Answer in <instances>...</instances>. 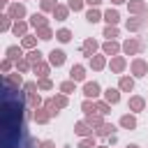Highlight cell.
Here are the masks:
<instances>
[{"label": "cell", "mask_w": 148, "mask_h": 148, "mask_svg": "<svg viewBox=\"0 0 148 148\" xmlns=\"http://www.w3.org/2000/svg\"><path fill=\"white\" fill-rule=\"evenodd\" d=\"M65 60H67V53H65L62 49H53V51H49V62H51L53 67H62Z\"/></svg>", "instance_id": "obj_8"}, {"label": "cell", "mask_w": 148, "mask_h": 148, "mask_svg": "<svg viewBox=\"0 0 148 148\" xmlns=\"http://www.w3.org/2000/svg\"><path fill=\"white\" fill-rule=\"evenodd\" d=\"M88 60H90V67H92L95 72H102V69L106 67V56H104V53H102V56H99V53H95V56H92V58H88Z\"/></svg>", "instance_id": "obj_19"}, {"label": "cell", "mask_w": 148, "mask_h": 148, "mask_svg": "<svg viewBox=\"0 0 148 148\" xmlns=\"http://www.w3.org/2000/svg\"><path fill=\"white\" fill-rule=\"evenodd\" d=\"M104 21H106V25H118L120 23V14H118V9H106L104 12Z\"/></svg>", "instance_id": "obj_25"}, {"label": "cell", "mask_w": 148, "mask_h": 148, "mask_svg": "<svg viewBox=\"0 0 148 148\" xmlns=\"http://www.w3.org/2000/svg\"><path fill=\"white\" fill-rule=\"evenodd\" d=\"M102 18H104V14H99V9H97V7H90V9L86 12V21H88V23H92V25H95V23H99Z\"/></svg>", "instance_id": "obj_26"}, {"label": "cell", "mask_w": 148, "mask_h": 148, "mask_svg": "<svg viewBox=\"0 0 148 148\" xmlns=\"http://www.w3.org/2000/svg\"><path fill=\"white\" fill-rule=\"evenodd\" d=\"M120 51H123V46H120L116 39H106V42L102 44V53H104V56H111V58H113V56H118Z\"/></svg>", "instance_id": "obj_9"}, {"label": "cell", "mask_w": 148, "mask_h": 148, "mask_svg": "<svg viewBox=\"0 0 148 148\" xmlns=\"http://www.w3.org/2000/svg\"><path fill=\"white\" fill-rule=\"evenodd\" d=\"M118 88H120V92H132V90H134V79H132V76H125V74H120Z\"/></svg>", "instance_id": "obj_22"}, {"label": "cell", "mask_w": 148, "mask_h": 148, "mask_svg": "<svg viewBox=\"0 0 148 148\" xmlns=\"http://www.w3.org/2000/svg\"><path fill=\"white\" fill-rule=\"evenodd\" d=\"M127 109H130V111H134V113H139V111H143V109H146V99H143L141 95H132V97H130V102H127Z\"/></svg>", "instance_id": "obj_15"}, {"label": "cell", "mask_w": 148, "mask_h": 148, "mask_svg": "<svg viewBox=\"0 0 148 148\" xmlns=\"http://www.w3.org/2000/svg\"><path fill=\"white\" fill-rule=\"evenodd\" d=\"M25 148H39V141H35V139H28V141H25Z\"/></svg>", "instance_id": "obj_49"}, {"label": "cell", "mask_w": 148, "mask_h": 148, "mask_svg": "<svg viewBox=\"0 0 148 148\" xmlns=\"http://www.w3.org/2000/svg\"><path fill=\"white\" fill-rule=\"evenodd\" d=\"M69 79L76 81V83L86 81V67H83V65H72V69H69Z\"/></svg>", "instance_id": "obj_17"}, {"label": "cell", "mask_w": 148, "mask_h": 148, "mask_svg": "<svg viewBox=\"0 0 148 148\" xmlns=\"http://www.w3.org/2000/svg\"><path fill=\"white\" fill-rule=\"evenodd\" d=\"M14 21H21V18H25L28 16V9H25V5L23 2H18V0H12L9 5H7V9H5Z\"/></svg>", "instance_id": "obj_2"}, {"label": "cell", "mask_w": 148, "mask_h": 148, "mask_svg": "<svg viewBox=\"0 0 148 148\" xmlns=\"http://www.w3.org/2000/svg\"><path fill=\"white\" fill-rule=\"evenodd\" d=\"M120 46H123V53H125V56H136V53H141V51L146 49V42H143L141 37H127Z\"/></svg>", "instance_id": "obj_1"}, {"label": "cell", "mask_w": 148, "mask_h": 148, "mask_svg": "<svg viewBox=\"0 0 148 148\" xmlns=\"http://www.w3.org/2000/svg\"><path fill=\"white\" fill-rule=\"evenodd\" d=\"M56 39L62 42V44L72 42V30H69V28H60V30H56Z\"/></svg>", "instance_id": "obj_33"}, {"label": "cell", "mask_w": 148, "mask_h": 148, "mask_svg": "<svg viewBox=\"0 0 148 148\" xmlns=\"http://www.w3.org/2000/svg\"><path fill=\"white\" fill-rule=\"evenodd\" d=\"M51 62H44V60H39V62H35L32 65V74H37V79H46L49 74H51Z\"/></svg>", "instance_id": "obj_11"}, {"label": "cell", "mask_w": 148, "mask_h": 148, "mask_svg": "<svg viewBox=\"0 0 148 148\" xmlns=\"http://www.w3.org/2000/svg\"><path fill=\"white\" fill-rule=\"evenodd\" d=\"M113 130H116V127H113V123H106V120H104L99 127H95V136H102V139H104V136H111V134H113Z\"/></svg>", "instance_id": "obj_23"}, {"label": "cell", "mask_w": 148, "mask_h": 148, "mask_svg": "<svg viewBox=\"0 0 148 148\" xmlns=\"http://www.w3.org/2000/svg\"><path fill=\"white\" fill-rule=\"evenodd\" d=\"M146 23H148V14H146Z\"/></svg>", "instance_id": "obj_53"}, {"label": "cell", "mask_w": 148, "mask_h": 148, "mask_svg": "<svg viewBox=\"0 0 148 148\" xmlns=\"http://www.w3.org/2000/svg\"><path fill=\"white\" fill-rule=\"evenodd\" d=\"M125 67H127L125 56H113V58H111V62H109V69H111L113 74H123V72H125Z\"/></svg>", "instance_id": "obj_10"}, {"label": "cell", "mask_w": 148, "mask_h": 148, "mask_svg": "<svg viewBox=\"0 0 148 148\" xmlns=\"http://www.w3.org/2000/svg\"><path fill=\"white\" fill-rule=\"evenodd\" d=\"M86 5H90V7H99L102 0H86Z\"/></svg>", "instance_id": "obj_50"}, {"label": "cell", "mask_w": 148, "mask_h": 148, "mask_svg": "<svg viewBox=\"0 0 148 148\" xmlns=\"http://www.w3.org/2000/svg\"><path fill=\"white\" fill-rule=\"evenodd\" d=\"M58 88H60V92H65V95H72V92L76 90V81L67 79V81H62V83H60Z\"/></svg>", "instance_id": "obj_34"}, {"label": "cell", "mask_w": 148, "mask_h": 148, "mask_svg": "<svg viewBox=\"0 0 148 148\" xmlns=\"http://www.w3.org/2000/svg\"><path fill=\"white\" fill-rule=\"evenodd\" d=\"M99 92H102V88H99L97 81H83V95H86L88 99H97Z\"/></svg>", "instance_id": "obj_6"}, {"label": "cell", "mask_w": 148, "mask_h": 148, "mask_svg": "<svg viewBox=\"0 0 148 148\" xmlns=\"http://www.w3.org/2000/svg\"><path fill=\"white\" fill-rule=\"evenodd\" d=\"M127 9L132 16H146L148 14V2L146 0H130L127 2Z\"/></svg>", "instance_id": "obj_3"}, {"label": "cell", "mask_w": 148, "mask_h": 148, "mask_svg": "<svg viewBox=\"0 0 148 148\" xmlns=\"http://www.w3.org/2000/svg\"><path fill=\"white\" fill-rule=\"evenodd\" d=\"M102 37H106V39H116V37H118V25H106L104 32H102Z\"/></svg>", "instance_id": "obj_41"}, {"label": "cell", "mask_w": 148, "mask_h": 148, "mask_svg": "<svg viewBox=\"0 0 148 148\" xmlns=\"http://www.w3.org/2000/svg\"><path fill=\"white\" fill-rule=\"evenodd\" d=\"M81 111H83L86 116H90V113H97V102H95V99H88V97H86V99L81 102Z\"/></svg>", "instance_id": "obj_29"}, {"label": "cell", "mask_w": 148, "mask_h": 148, "mask_svg": "<svg viewBox=\"0 0 148 148\" xmlns=\"http://www.w3.org/2000/svg\"><path fill=\"white\" fill-rule=\"evenodd\" d=\"M12 25H14V18H12L7 12H2V14H0V30L7 32V30H12Z\"/></svg>", "instance_id": "obj_31"}, {"label": "cell", "mask_w": 148, "mask_h": 148, "mask_svg": "<svg viewBox=\"0 0 148 148\" xmlns=\"http://www.w3.org/2000/svg\"><path fill=\"white\" fill-rule=\"evenodd\" d=\"M12 65H14V60L5 58V60L0 62V69H2V74H9V72H12Z\"/></svg>", "instance_id": "obj_47"}, {"label": "cell", "mask_w": 148, "mask_h": 148, "mask_svg": "<svg viewBox=\"0 0 148 148\" xmlns=\"http://www.w3.org/2000/svg\"><path fill=\"white\" fill-rule=\"evenodd\" d=\"M5 56H7L9 60H14V62L21 60V58H25V56H23V46H16V44L7 46V49H5Z\"/></svg>", "instance_id": "obj_16"}, {"label": "cell", "mask_w": 148, "mask_h": 148, "mask_svg": "<svg viewBox=\"0 0 148 148\" xmlns=\"http://www.w3.org/2000/svg\"><path fill=\"white\" fill-rule=\"evenodd\" d=\"M25 60H28L30 65H35V62H39V60H42V51H39V49H32V51H28V56H25Z\"/></svg>", "instance_id": "obj_38"}, {"label": "cell", "mask_w": 148, "mask_h": 148, "mask_svg": "<svg viewBox=\"0 0 148 148\" xmlns=\"http://www.w3.org/2000/svg\"><path fill=\"white\" fill-rule=\"evenodd\" d=\"M44 106H46V109L51 111V116H53V118H56V116L60 113V109H58V104H56V99H53V97H49V99H44Z\"/></svg>", "instance_id": "obj_39"}, {"label": "cell", "mask_w": 148, "mask_h": 148, "mask_svg": "<svg viewBox=\"0 0 148 148\" xmlns=\"http://www.w3.org/2000/svg\"><path fill=\"white\" fill-rule=\"evenodd\" d=\"M14 67H16V72H21V74H25V72H30V69H32V65H30L25 58L16 60V62H14Z\"/></svg>", "instance_id": "obj_35"}, {"label": "cell", "mask_w": 148, "mask_h": 148, "mask_svg": "<svg viewBox=\"0 0 148 148\" xmlns=\"http://www.w3.org/2000/svg\"><path fill=\"white\" fill-rule=\"evenodd\" d=\"M79 148H97V141H95V136L90 134V136H81V141H79Z\"/></svg>", "instance_id": "obj_37"}, {"label": "cell", "mask_w": 148, "mask_h": 148, "mask_svg": "<svg viewBox=\"0 0 148 148\" xmlns=\"http://www.w3.org/2000/svg\"><path fill=\"white\" fill-rule=\"evenodd\" d=\"M37 86H39V90H53V81L46 76V79H37Z\"/></svg>", "instance_id": "obj_43"}, {"label": "cell", "mask_w": 148, "mask_h": 148, "mask_svg": "<svg viewBox=\"0 0 148 148\" xmlns=\"http://www.w3.org/2000/svg\"><path fill=\"white\" fill-rule=\"evenodd\" d=\"M5 86H7V90H18V88H23V76H21V72H9V74H5Z\"/></svg>", "instance_id": "obj_4"}, {"label": "cell", "mask_w": 148, "mask_h": 148, "mask_svg": "<svg viewBox=\"0 0 148 148\" xmlns=\"http://www.w3.org/2000/svg\"><path fill=\"white\" fill-rule=\"evenodd\" d=\"M97 49H99V42H97V39H92V37L83 39V44H81V53H83V56H88V58H92V56L97 53Z\"/></svg>", "instance_id": "obj_7"}, {"label": "cell", "mask_w": 148, "mask_h": 148, "mask_svg": "<svg viewBox=\"0 0 148 148\" xmlns=\"http://www.w3.org/2000/svg\"><path fill=\"white\" fill-rule=\"evenodd\" d=\"M69 5H58L56 9H53V18L56 21H67V16H69Z\"/></svg>", "instance_id": "obj_24"}, {"label": "cell", "mask_w": 148, "mask_h": 148, "mask_svg": "<svg viewBox=\"0 0 148 148\" xmlns=\"http://www.w3.org/2000/svg\"><path fill=\"white\" fill-rule=\"evenodd\" d=\"M143 25H146V16H132V18L125 21V28H127L130 32H139Z\"/></svg>", "instance_id": "obj_12"}, {"label": "cell", "mask_w": 148, "mask_h": 148, "mask_svg": "<svg viewBox=\"0 0 148 148\" xmlns=\"http://www.w3.org/2000/svg\"><path fill=\"white\" fill-rule=\"evenodd\" d=\"M39 148H56V143L51 139H44V141H39Z\"/></svg>", "instance_id": "obj_48"}, {"label": "cell", "mask_w": 148, "mask_h": 148, "mask_svg": "<svg viewBox=\"0 0 148 148\" xmlns=\"http://www.w3.org/2000/svg\"><path fill=\"white\" fill-rule=\"evenodd\" d=\"M113 5H123V2H130V0H111Z\"/></svg>", "instance_id": "obj_51"}, {"label": "cell", "mask_w": 148, "mask_h": 148, "mask_svg": "<svg viewBox=\"0 0 148 148\" xmlns=\"http://www.w3.org/2000/svg\"><path fill=\"white\" fill-rule=\"evenodd\" d=\"M42 42H49V39H53L56 37V32L51 30V25H44V28H37V32H35Z\"/></svg>", "instance_id": "obj_28"}, {"label": "cell", "mask_w": 148, "mask_h": 148, "mask_svg": "<svg viewBox=\"0 0 148 148\" xmlns=\"http://www.w3.org/2000/svg\"><path fill=\"white\" fill-rule=\"evenodd\" d=\"M67 5H69V9H72V12H81V9H83V5H86V0H69Z\"/></svg>", "instance_id": "obj_46"}, {"label": "cell", "mask_w": 148, "mask_h": 148, "mask_svg": "<svg viewBox=\"0 0 148 148\" xmlns=\"http://www.w3.org/2000/svg\"><path fill=\"white\" fill-rule=\"evenodd\" d=\"M102 95H104V99H106L109 104H118V102H120V88H111V86H109Z\"/></svg>", "instance_id": "obj_20"}, {"label": "cell", "mask_w": 148, "mask_h": 148, "mask_svg": "<svg viewBox=\"0 0 148 148\" xmlns=\"http://www.w3.org/2000/svg\"><path fill=\"white\" fill-rule=\"evenodd\" d=\"M120 127H123V130H134V127H136V118H134L132 113L120 116Z\"/></svg>", "instance_id": "obj_30"}, {"label": "cell", "mask_w": 148, "mask_h": 148, "mask_svg": "<svg viewBox=\"0 0 148 148\" xmlns=\"http://www.w3.org/2000/svg\"><path fill=\"white\" fill-rule=\"evenodd\" d=\"M86 120H88L92 127H99V125L104 123V116H102V113H90V116H86Z\"/></svg>", "instance_id": "obj_40"}, {"label": "cell", "mask_w": 148, "mask_h": 148, "mask_svg": "<svg viewBox=\"0 0 148 148\" xmlns=\"http://www.w3.org/2000/svg\"><path fill=\"white\" fill-rule=\"evenodd\" d=\"M95 132V127L88 123V120H79V123H74V134H79V136H90Z\"/></svg>", "instance_id": "obj_14"}, {"label": "cell", "mask_w": 148, "mask_h": 148, "mask_svg": "<svg viewBox=\"0 0 148 148\" xmlns=\"http://www.w3.org/2000/svg\"><path fill=\"white\" fill-rule=\"evenodd\" d=\"M39 2H42V0H39Z\"/></svg>", "instance_id": "obj_54"}, {"label": "cell", "mask_w": 148, "mask_h": 148, "mask_svg": "<svg viewBox=\"0 0 148 148\" xmlns=\"http://www.w3.org/2000/svg\"><path fill=\"white\" fill-rule=\"evenodd\" d=\"M125 148H139V146H136V143H127Z\"/></svg>", "instance_id": "obj_52"}, {"label": "cell", "mask_w": 148, "mask_h": 148, "mask_svg": "<svg viewBox=\"0 0 148 148\" xmlns=\"http://www.w3.org/2000/svg\"><path fill=\"white\" fill-rule=\"evenodd\" d=\"M25 97H28L30 109H39V106H44V99H42V95H39V92H30V95H25Z\"/></svg>", "instance_id": "obj_32"}, {"label": "cell", "mask_w": 148, "mask_h": 148, "mask_svg": "<svg viewBox=\"0 0 148 148\" xmlns=\"http://www.w3.org/2000/svg\"><path fill=\"white\" fill-rule=\"evenodd\" d=\"M28 25H30V21H14L12 32H14L16 37H25V35H28Z\"/></svg>", "instance_id": "obj_21"}, {"label": "cell", "mask_w": 148, "mask_h": 148, "mask_svg": "<svg viewBox=\"0 0 148 148\" xmlns=\"http://www.w3.org/2000/svg\"><path fill=\"white\" fill-rule=\"evenodd\" d=\"M23 90H25V95H30V92H37L39 86H37V81H25L23 83Z\"/></svg>", "instance_id": "obj_45"}, {"label": "cell", "mask_w": 148, "mask_h": 148, "mask_svg": "<svg viewBox=\"0 0 148 148\" xmlns=\"http://www.w3.org/2000/svg\"><path fill=\"white\" fill-rule=\"evenodd\" d=\"M39 5H42V12H51V14H53V9L58 7V2H56V0H42Z\"/></svg>", "instance_id": "obj_44"}, {"label": "cell", "mask_w": 148, "mask_h": 148, "mask_svg": "<svg viewBox=\"0 0 148 148\" xmlns=\"http://www.w3.org/2000/svg\"><path fill=\"white\" fill-rule=\"evenodd\" d=\"M53 99H56L58 109H65V106L69 104V99H67V95H65V92H58V95H53Z\"/></svg>", "instance_id": "obj_42"}, {"label": "cell", "mask_w": 148, "mask_h": 148, "mask_svg": "<svg viewBox=\"0 0 148 148\" xmlns=\"http://www.w3.org/2000/svg\"><path fill=\"white\" fill-rule=\"evenodd\" d=\"M51 118H53V116H51V111H49L46 106H39V109H35V116H32V120H35L37 125H46Z\"/></svg>", "instance_id": "obj_13"}, {"label": "cell", "mask_w": 148, "mask_h": 148, "mask_svg": "<svg viewBox=\"0 0 148 148\" xmlns=\"http://www.w3.org/2000/svg\"><path fill=\"white\" fill-rule=\"evenodd\" d=\"M130 69H132V74H134L136 79H141V76L148 74V62H146L143 58H134L132 65H130Z\"/></svg>", "instance_id": "obj_5"}, {"label": "cell", "mask_w": 148, "mask_h": 148, "mask_svg": "<svg viewBox=\"0 0 148 148\" xmlns=\"http://www.w3.org/2000/svg\"><path fill=\"white\" fill-rule=\"evenodd\" d=\"M37 39H39L37 35H30V32H28L25 37H21V46L28 49V51H32V49H37Z\"/></svg>", "instance_id": "obj_27"}, {"label": "cell", "mask_w": 148, "mask_h": 148, "mask_svg": "<svg viewBox=\"0 0 148 148\" xmlns=\"http://www.w3.org/2000/svg\"><path fill=\"white\" fill-rule=\"evenodd\" d=\"M95 102H97V113H102V116H109L111 113V104L106 99H95Z\"/></svg>", "instance_id": "obj_36"}, {"label": "cell", "mask_w": 148, "mask_h": 148, "mask_svg": "<svg viewBox=\"0 0 148 148\" xmlns=\"http://www.w3.org/2000/svg\"><path fill=\"white\" fill-rule=\"evenodd\" d=\"M30 25L37 30V28H44V25H49V18L44 16V12H35V14H30Z\"/></svg>", "instance_id": "obj_18"}]
</instances>
